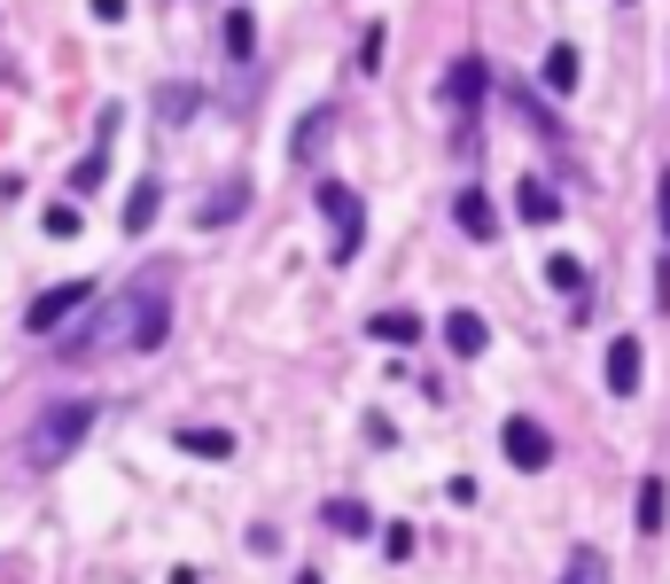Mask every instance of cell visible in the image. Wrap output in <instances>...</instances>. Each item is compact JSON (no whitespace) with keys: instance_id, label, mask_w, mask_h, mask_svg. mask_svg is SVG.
I'll use <instances>...</instances> for the list:
<instances>
[{"instance_id":"1","label":"cell","mask_w":670,"mask_h":584,"mask_svg":"<svg viewBox=\"0 0 670 584\" xmlns=\"http://www.w3.org/2000/svg\"><path fill=\"white\" fill-rule=\"evenodd\" d=\"M164 336H172V296H164V281H133V289H118L87 327H78V336H63L55 359L63 367H102L118 351H164Z\"/></svg>"},{"instance_id":"2","label":"cell","mask_w":670,"mask_h":584,"mask_svg":"<svg viewBox=\"0 0 670 584\" xmlns=\"http://www.w3.org/2000/svg\"><path fill=\"white\" fill-rule=\"evenodd\" d=\"M94 422H102V405H94V397H55L40 422L24 429V468H40V475H47V468H63L78 445L94 437Z\"/></svg>"},{"instance_id":"3","label":"cell","mask_w":670,"mask_h":584,"mask_svg":"<svg viewBox=\"0 0 670 584\" xmlns=\"http://www.w3.org/2000/svg\"><path fill=\"white\" fill-rule=\"evenodd\" d=\"M312 203H320V218H327V234H335V266H351V258H359V242H367V203H359V188L320 180Z\"/></svg>"},{"instance_id":"4","label":"cell","mask_w":670,"mask_h":584,"mask_svg":"<svg viewBox=\"0 0 670 584\" xmlns=\"http://www.w3.org/2000/svg\"><path fill=\"white\" fill-rule=\"evenodd\" d=\"M87 304H94V273H87V281H55V289H40V296L24 304V336H63V319L87 312Z\"/></svg>"},{"instance_id":"5","label":"cell","mask_w":670,"mask_h":584,"mask_svg":"<svg viewBox=\"0 0 670 584\" xmlns=\"http://www.w3.org/2000/svg\"><path fill=\"white\" fill-rule=\"evenodd\" d=\"M499 452H507V468H523V475H546L554 468V437L538 429V422H499Z\"/></svg>"},{"instance_id":"6","label":"cell","mask_w":670,"mask_h":584,"mask_svg":"<svg viewBox=\"0 0 670 584\" xmlns=\"http://www.w3.org/2000/svg\"><path fill=\"white\" fill-rule=\"evenodd\" d=\"M445 110H460V117H476L483 110V94H491V63L483 55H460V63H445Z\"/></svg>"},{"instance_id":"7","label":"cell","mask_w":670,"mask_h":584,"mask_svg":"<svg viewBox=\"0 0 670 584\" xmlns=\"http://www.w3.org/2000/svg\"><path fill=\"white\" fill-rule=\"evenodd\" d=\"M445 351H453V359H483V351H491V319L468 312V304L445 312Z\"/></svg>"},{"instance_id":"8","label":"cell","mask_w":670,"mask_h":584,"mask_svg":"<svg viewBox=\"0 0 670 584\" xmlns=\"http://www.w3.org/2000/svg\"><path fill=\"white\" fill-rule=\"evenodd\" d=\"M453 218H460L468 242H499V211H491L483 188H460V195H453Z\"/></svg>"},{"instance_id":"9","label":"cell","mask_w":670,"mask_h":584,"mask_svg":"<svg viewBox=\"0 0 670 584\" xmlns=\"http://www.w3.org/2000/svg\"><path fill=\"white\" fill-rule=\"evenodd\" d=\"M327 133H335V102H320V110H304V117H297V133H289V156H297V164H312V156L327 148Z\"/></svg>"},{"instance_id":"10","label":"cell","mask_w":670,"mask_h":584,"mask_svg":"<svg viewBox=\"0 0 670 584\" xmlns=\"http://www.w3.org/2000/svg\"><path fill=\"white\" fill-rule=\"evenodd\" d=\"M601 367H608V390H616V397H632V390H639V367H647V351H639V336H616Z\"/></svg>"},{"instance_id":"11","label":"cell","mask_w":670,"mask_h":584,"mask_svg":"<svg viewBox=\"0 0 670 584\" xmlns=\"http://www.w3.org/2000/svg\"><path fill=\"white\" fill-rule=\"evenodd\" d=\"M577 78H584L577 47H569V40H554V47H546V63H538V87H546V94H577Z\"/></svg>"},{"instance_id":"12","label":"cell","mask_w":670,"mask_h":584,"mask_svg":"<svg viewBox=\"0 0 670 584\" xmlns=\"http://www.w3.org/2000/svg\"><path fill=\"white\" fill-rule=\"evenodd\" d=\"M662 523H670V491H662V475H647V483L632 491V530H639V538H655Z\"/></svg>"},{"instance_id":"13","label":"cell","mask_w":670,"mask_h":584,"mask_svg":"<svg viewBox=\"0 0 670 584\" xmlns=\"http://www.w3.org/2000/svg\"><path fill=\"white\" fill-rule=\"evenodd\" d=\"M367 336H375V344H398V351H405V344H422V312L390 304V312H375V319H367Z\"/></svg>"},{"instance_id":"14","label":"cell","mask_w":670,"mask_h":584,"mask_svg":"<svg viewBox=\"0 0 670 584\" xmlns=\"http://www.w3.org/2000/svg\"><path fill=\"white\" fill-rule=\"evenodd\" d=\"M203 110V87H196V78H172V87H156V117L164 125H188Z\"/></svg>"},{"instance_id":"15","label":"cell","mask_w":670,"mask_h":584,"mask_svg":"<svg viewBox=\"0 0 670 584\" xmlns=\"http://www.w3.org/2000/svg\"><path fill=\"white\" fill-rule=\"evenodd\" d=\"M242 211H249V180H226V188H219V195H211V203L196 211V226L211 234V226H234Z\"/></svg>"},{"instance_id":"16","label":"cell","mask_w":670,"mask_h":584,"mask_svg":"<svg viewBox=\"0 0 670 584\" xmlns=\"http://www.w3.org/2000/svg\"><path fill=\"white\" fill-rule=\"evenodd\" d=\"M320 523H327L335 538H367V530H375V515H367V498H327V507H320Z\"/></svg>"},{"instance_id":"17","label":"cell","mask_w":670,"mask_h":584,"mask_svg":"<svg viewBox=\"0 0 670 584\" xmlns=\"http://www.w3.org/2000/svg\"><path fill=\"white\" fill-rule=\"evenodd\" d=\"M515 211H523V226H554V218H561V195H554L546 180H523V188H515Z\"/></svg>"},{"instance_id":"18","label":"cell","mask_w":670,"mask_h":584,"mask_svg":"<svg viewBox=\"0 0 670 584\" xmlns=\"http://www.w3.org/2000/svg\"><path fill=\"white\" fill-rule=\"evenodd\" d=\"M507 102H515V117H531V125H538V141H569V133H561V117L538 102V87H507Z\"/></svg>"},{"instance_id":"19","label":"cell","mask_w":670,"mask_h":584,"mask_svg":"<svg viewBox=\"0 0 670 584\" xmlns=\"http://www.w3.org/2000/svg\"><path fill=\"white\" fill-rule=\"evenodd\" d=\"M156 211H164V188H156V180H141V188L125 195V234H148V226H156Z\"/></svg>"},{"instance_id":"20","label":"cell","mask_w":670,"mask_h":584,"mask_svg":"<svg viewBox=\"0 0 670 584\" xmlns=\"http://www.w3.org/2000/svg\"><path fill=\"white\" fill-rule=\"evenodd\" d=\"M172 445H180L188 460H234V437H226V429H180Z\"/></svg>"},{"instance_id":"21","label":"cell","mask_w":670,"mask_h":584,"mask_svg":"<svg viewBox=\"0 0 670 584\" xmlns=\"http://www.w3.org/2000/svg\"><path fill=\"white\" fill-rule=\"evenodd\" d=\"M226 55H234V63L258 55V16H249V9H226Z\"/></svg>"},{"instance_id":"22","label":"cell","mask_w":670,"mask_h":584,"mask_svg":"<svg viewBox=\"0 0 670 584\" xmlns=\"http://www.w3.org/2000/svg\"><path fill=\"white\" fill-rule=\"evenodd\" d=\"M102 180H110V148L94 141V156H78V164H70V195H94Z\"/></svg>"},{"instance_id":"23","label":"cell","mask_w":670,"mask_h":584,"mask_svg":"<svg viewBox=\"0 0 670 584\" xmlns=\"http://www.w3.org/2000/svg\"><path fill=\"white\" fill-rule=\"evenodd\" d=\"M546 281H554L561 296H577V289H584V258H569V249H554V258H546Z\"/></svg>"},{"instance_id":"24","label":"cell","mask_w":670,"mask_h":584,"mask_svg":"<svg viewBox=\"0 0 670 584\" xmlns=\"http://www.w3.org/2000/svg\"><path fill=\"white\" fill-rule=\"evenodd\" d=\"M40 226H47L55 242H70L78 226H87V211H78V203H47V218H40Z\"/></svg>"},{"instance_id":"25","label":"cell","mask_w":670,"mask_h":584,"mask_svg":"<svg viewBox=\"0 0 670 584\" xmlns=\"http://www.w3.org/2000/svg\"><path fill=\"white\" fill-rule=\"evenodd\" d=\"M561 584H608V561H601V553H577Z\"/></svg>"},{"instance_id":"26","label":"cell","mask_w":670,"mask_h":584,"mask_svg":"<svg viewBox=\"0 0 670 584\" xmlns=\"http://www.w3.org/2000/svg\"><path fill=\"white\" fill-rule=\"evenodd\" d=\"M382 47H390V32L367 24V40H359V70H382Z\"/></svg>"},{"instance_id":"27","label":"cell","mask_w":670,"mask_h":584,"mask_svg":"<svg viewBox=\"0 0 670 584\" xmlns=\"http://www.w3.org/2000/svg\"><path fill=\"white\" fill-rule=\"evenodd\" d=\"M382 553H390V561H405V553H413V530H405V523H390V530H382Z\"/></svg>"},{"instance_id":"28","label":"cell","mask_w":670,"mask_h":584,"mask_svg":"<svg viewBox=\"0 0 670 584\" xmlns=\"http://www.w3.org/2000/svg\"><path fill=\"white\" fill-rule=\"evenodd\" d=\"M655 211H662V242H670V164H662V180H655Z\"/></svg>"},{"instance_id":"29","label":"cell","mask_w":670,"mask_h":584,"mask_svg":"<svg viewBox=\"0 0 670 584\" xmlns=\"http://www.w3.org/2000/svg\"><path fill=\"white\" fill-rule=\"evenodd\" d=\"M125 9L133 0H94V24H125Z\"/></svg>"},{"instance_id":"30","label":"cell","mask_w":670,"mask_h":584,"mask_svg":"<svg viewBox=\"0 0 670 584\" xmlns=\"http://www.w3.org/2000/svg\"><path fill=\"white\" fill-rule=\"evenodd\" d=\"M297 584H320V569H297Z\"/></svg>"}]
</instances>
